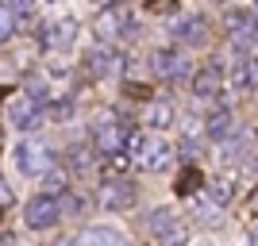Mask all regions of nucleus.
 Returning a JSON list of instances; mask_svg holds the SVG:
<instances>
[{"instance_id": "obj_29", "label": "nucleus", "mask_w": 258, "mask_h": 246, "mask_svg": "<svg viewBox=\"0 0 258 246\" xmlns=\"http://www.w3.org/2000/svg\"><path fill=\"white\" fill-rule=\"evenodd\" d=\"M97 8H112V4H119V0H93Z\"/></svg>"}, {"instance_id": "obj_1", "label": "nucleus", "mask_w": 258, "mask_h": 246, "mask_svg": "<svg viewBox=\"0 0 258 246\" xmlns=\"http://www.w3.org/2000/svg\"><path fill=\"white\" fill-rule=\"evenodd\" d=\"M16 166H20L23 177H46L54 166V154L43 146V142H31V139H23L20 146H16Z\"/></svg>"}, {"instance_id": "obj_14", "label": "nucleus", "mask_w": 258, "mask_h": 246, "mask_svg": "<svg viewBox=\"0 0 258 246\" xmlns=\"http://www.w3.org/2000/svg\"><path fill=\"white\" fill-rule=\"evenodd\" d=\"M220 81H224L220 65L208 62L205 69H197V77H193V93H197V97H216V93H220Z\"/></svg>"}, {"instance_id": "obj_25", "label": "nucleus", "mask_w": 258, "mask_h": 246, "mask_svg": "<svg viewBox=\"0 0 258 246\" xmlns=\"http://www.w3.org/2000/svg\"><path fill=\"white\" fill-rule=\"evenodd\" d=\"M46 181H50V189H58V193H62L66 189V173L58 170V173H46Z\"/></svg>"}, {"instance_id": "obj_20", "label": "nucleus", "mask_w": 258, "mask_h": 246, "mask_svg": "<svg viewBox=\"0 0 258 246\" xmlns=\"http://www.w3.org/2000/svg\"><path fill=\"white\" fill-rule=\"evenodd\" d=\"M173 189H177V196H193L197 189H201V173H197L193 166H189V170H185L181 177H177V185H173Z\"/></svg>"}, {"instance_id": "obj_22", "label": "nucleus", "mask_w": 258, "mask_h": 246, "mask_svg": "<svg viewBox=\"0 0 258 246\" xmlns=\"http://www.w3.org/2000/svg\"><path fill=\"white\" fill-rule=\"evenodd\" d=\"M12 35H16V16H12V8L0 4V43H8Z\"/></svg>"}, {"instance_id": "obj_5", "label": "nucleus", "mask_w": 258, "mask_h": 246, "mask_svg": "<svg viewBox=\"0 0 258 246\" xmlns=\"http://www.w3.org/2000/svg\"><path fill=\"white\" fill-rule=\"evenodd\" d=\"M97 204L104 208V212H123V208L135 204V185H131V181H108V185H100Z\"/></svg>"}, {"instance_id": "obj_2", "label": "nucleus", "mask_w": 258, "mask_h": 246, "mask_svg": "<svg viewBox=\"0 0 258 246\" xmlns=\"http://www.w3.org/2000/svg\"><path fill=\"white\" fill-rule=\"evenodd\" d=\"M93 31H97V39H100V43H112L116 35H135V27H131L127 12L119 8V4H112V8H104V12L97 16Z\"/></svg>"}, {"instance_id": "obj_16", "label": "nucleus", "mask_w": 258, "mask_h": 246, "mask_svg": "<svg viewBox=\"0 0 258 246\" xmlns=\"http://www.w3.org/2000/svg\"><path fill=\"white\" fill-rule=\"evenodd\" d=\"M205 131L212 135V139H231V131H235V119H231V112H227V108L212 112V116L205 119Z\"/></svg>"}, {"instance_id": "obj_26", "label": "nucleus", "mask_w": 258, "mask_h": 246, "mask_svg": "<svg viewBox=\"0 0 258 246\" xmlns=\"http://www.w3.org/2000/svg\"><path fill=\"white\" fill-rule=\"evenodd\" d=\"M8 204H12V189L0 181V208H8Z\"/></svg>"}, {"instance_id": "obj_7", "label": "nucleus", "mask_w": 258, "mask_h": 246, "mask_svg": "<svg viewBox=\"0 0 258 246\" xmlns=\"http://www.w3.org/2000/svg\"><path fill=\"white\" fill-rule=\"evenodd\" d=\"M170 161H173L170 142H162V139H143V146H139V166H143V170L162 173V170H170Z\"/></svg>"}, {"instance_id": "obj_4", "label": "nucleus", "mask_w": 258, "mask_h": 246, "mask_svg": "<svg viewBox=\"0 0 258 246\" xmlns=\"http://www.w3.org/2000/svg\"><path fill=\"white\" fill-rule=\"evenodd\" d=\"M151 69L158 77H166V81H181V77L189 73V58H185L181 50H154L151 54Z\"/></svg>"}, {"instance_id": "obj_30", "label": "nucleus", "mask_w": 258, "mask_h": 246, "mask_svg": "<svg viewBox=\"0 0 258 246\" xmlns=\"http://www.w3.org/2000/svg\"><path fill=\"white\" fill-rule=\"evenodd\" d=\"M250 246H258V227H254V231H250Z\"/></svg>"}, {"instance_id": "obj_21", "label": "nucleus", "mask_w": 258, "mask_h": 246, "mask_svg": "<svg viewBox=\"0 0 258 246\" xmlns=\"http://www.w3.org/2000/svg\"><path fill=\"white\" fill-rule=\"evenodd\" d=\"M158 242L162 246H185V242H189V231H185L181 223H173V227H166V231L158 235Z\"/></svg>"}, {"instance_id": "obj_9", "label": "nucleus", "mask_w": 258, "mask_h": 246, "mask_svg": "<svg viewBox=\"0 0 258 246\" xmlns=\"http://www.w3.org/2000/svg\"><path fill=\"white\" fill-rule=\"evenodd\" d=\"M227 27H231V39L243 43L258 31V8H231L227 12Z\"/></svg>"}, {"instance_id": "obj_15", "label": "nucleus", "mask_w": 258, "mask_h": 246, "mask_svg": "<svg viewBox=\"0 0 258 246\" xmlns=\"http://www.w3.org/2000/svg\"><path fill=\"white\" fill-rule=\"evenodd\" d=\"M231 85H235L239 93H250V89H258V58H243V62L235 65Z\"/></svg>"}, {"instance_id": "obj_31", "label": "nucleus", "mask_w": 258, "mask_h": 246, "mask_svg": "<svg viewBox=\"0 0 258 246\" xmlns=\"http://www.w3.org/2000/svg\"><path fill=\"white\" fill-rule=\"evenodd\" d=\"M4 93H8V89H0V104H4Z\"/></svg>"}, {"instance_id": "obj_3", "label": "nucleus", "mask_w": 258, "mask_h": 246, "mask_svg": "<svg viewBox=\"0 0 258 246\" xmlns=\"http://www.w3.org/2000/svg\"><path fill=\"white\" fill-rule=\"evenodd\" d=\"M58 219H62V204L54 200V196H35V200H27V215H23L27 227L46 231V227H54Z\"/></svg>"}, {"instance_id": "obj_13", "label": "nucleus", "mask_w": 258, "mask_h": 246, "mask_svg": "<svg viewBox=\"0 0 258 246\" xmlns=\"http://www.w3.org/2000/svg\"><path fill=\"white\" fill-rule=\"evenodd\" d=\"M74 246H127V242L116 227H89V231H81V238Z\"/></svg>"}, {"instance_id": "obj_10", "label": "nucleus", "mask_w": 258, "mask_h": 246, "mask_svg": "<svg viewBox=\"0 0 258 246\" xmlns=\"http://www.w3.org/2000/svg\"><path fill=\"white\" fill-rule=\"evenodd\" d=\"M173 39L185 46H201L208 39V20L205 16H189V20H181L177 27H173Z\"/></svg>"}, {"instance_id": "obj_11", "label": "nucleus", "mask_w": 258, "mask_h": 246, "mask_svg": "<svg viewBox=\"0 0 258 246\" xmlns=\"http://www.w3.org/2000/svg\"><path fill=\"white\" fill-rule=\"evenodd\" d=\"M74 39H77V23H74V20H58V23H50V27H46L43 46H46V50H66Z\"/></svg>"}, {"instance_id": "obj_6", "label": "nucleus", "mask_w": 258, "mask_h": 246, "mask_svg": "<svg viewBox=\"0 0 258 246\" xmlns=\"http://www.w3.org/2000/svg\"><path fill=\"white\" fill-rule=\"evenodd\" d=\"M123 127H119L112 116H100V123L93 127V146L100 150V154H119L123 150Z\"/></svg>"}, {"instance_id": "obj_27", "label": "nucleus", "mask_w": 258, "mask_h": 246, "mask_svg": "<svg viewBox=\"0 0 258 246\" xmlns=\"http://www.w3.org/2000/svg\"><path fill=\"white\" fill-rule=\"evenodd\" d=\"M173 4H177V0H151V8H154V12H170Z\"/></svg>"}, {"instance_id": "obj_17", "label": "nucleus", "mask_w": 258, "mask_h": 246, "mask_svg": "<svg viewBox=\"0 0 258 246\" xmlns=\"http://www.w3.org/2000/svg\"><path fill=\"white\" fill-rule=\"evenodd\" d=\"M208 200H212L216 208L231 204V200H235V181H231V177H216V181L208 185Z\"/></svg>"}, {"instance_id": "obj_18", "label": "nucleus", "mask_w": 258, "mask_h": 246, "mask_svg": "<svg viewBox=\"0 0 258 246\" xmlns=\"http://www.w3.org/2000/svg\"><path fill=\"white\" fill-rule=\"evenodd\" d=\"M143 123H151L154 131L170 127V123H173V108L166 104V100H158V104H151V108H147V119H143Z\"/></svg>"}, {"instance_id": "obj_33", "label": "nucleus", "mask_w": 258, "mask_h": 246, "mask_svg": "<svg viewBox=\"0 0 258 246\" xmlns=\"http://www.w3.org/2000/svg\"><path fill=\"white\" fill-rule=\"evenodd\" d=\"M254 35H258V31H254Z\"/></svg>"}, {"instance_id": "obj_8", "label": "nucleus", "mask_w": 258, "mask_h": 246, "mask_svg": "<svg viewBox=\"0 0 258 246\" xmlns=\"http://www.w3.org/2000/svg\"><path fill=\"white\" fill-rule=\"evenodd\" d=\"M43 108H46V104H39L35 97L16 100V104H12V127H20V131L39 127V123H43Z\"/></svg>"}, {"instance_id": "obj_23", "label": "nucleus", "mask_w": 258, "mask_h": 246, "mask_svg": "<svg viewBox=\"0 0 258 246\" xmlns=\"http://www.w3.org/2000/svg\"><path fill=\"white\" fill-rule=\"evenodd\" d=\"M181 131H185V139L193 142V139H197V135H201V131H205V127H201V119H193V116H189V119H185V123H181Z\"/></svg>"}, {"instance_id": "obj_28", "label": "nucleus", "mask_w": 258, "mask_h": 246, "mask_svg": "<svg viewBox=\"0 0 258 246\" xmlns=\"http://www.w3.org/2000/svg\"><path fill=\"white\" fill-rule=\"evenodd\" d=\"M247 208H250V215H258V189L250 193V200H247Z\"/></svg>"}, {"instance_id": "obj_24", "label": "nucleus", "mask_w": 258, "mask_h": 246, "mask_svg": "<svg viewBox=\"0 0 258 246\" xmlns=\"http://www.w3.org/2000/svg\"><path fill=\"white\" fill-rule=\"evenodd\" d=\"M35 0H12V16H31Z\"/></svg>"}, {"instance_id": "obj_12", "label": "nucleus", "mask_w": 258, "mask_h": 246, "mask_svg": "<svg viewBox=\"0 0 258 246\" xmlns=\"http://www.w3.org/2000/svg\"><path fill=\"white\" fill-rule=\"evenodd\" d=\"M85 65H89V77H108V73H119V58L108 46H97V50H89V58H85Z\"/></svg>"}, {"instance_id": "obj_19", "label": "nucleus", "mask_w": 258, "mask_h": 246, "mask_svg": "<svg viewBox=\"0 0 258 246\" xmlns=\"http://www.w3.org/2000/svg\"><path fill=\"white\" fill-rule=\"evenodd\" d=\"M177 223V219H173V212H166V208H158V212H151L147 215V231H151L154 238L162 235V231H166V227H173Z\"/></svg>"}, {"instance_id": "obj_32", "label": "nucleus", "mask_w": 258, "mask_h": 246, "mask_svg": "<svg viewBox=\"0 0 258 246\" xmlns=\"http://www.w3.org/2000/svg\"><path fill=\"white\" fill-rule=\"evenodd\" d=\"M54 246H74V242H54Z\"/></svg>"}]
</instances>
